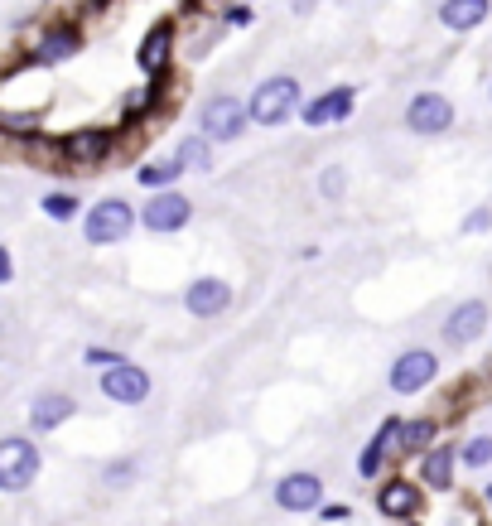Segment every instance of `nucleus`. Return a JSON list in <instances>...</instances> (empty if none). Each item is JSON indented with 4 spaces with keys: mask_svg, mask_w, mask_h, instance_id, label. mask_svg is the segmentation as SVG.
Returning <instances> with one entry per match:
<instances>
[{
    "mask_svg": "<svg viewBox=\"0 0 492 526\" xmlns=\"http://www.w3.org/2000/svg\"><path fill=\"white\" fill-rule=\"evenodd\" d=\"M300 102V83L295 78H266L251 92V121L256 126H280Z\"/></svg>",
    "mask_w": 492,
    "mask_h": 526,
    "instance_id": "1",
    "label": "nucleus"
},
{
    "mask_svg": "<svg viewBox=\"0 0 492 526\" xmlns=\"http://www.w3.org/2000/svg\"><path fill=\"white\" fill-rule=\"evenodd\" d=\"M131 203H121V198H102L87 222H82V237L92 242V247H111V242H126V232H131Z\"/></svg>",
    "mask_w": 492,
    "mask_h": 526,
    "instance_id": "2",
    "label": "nucleus"
},
{
    "mask_svg": "<svg viewBox=\"0 0 492 526\" xmlns=\"http://www.w3.org/2000/svg\"><path fill=\"white\" fill-rule=\"evenodd\" d=\"M246 116H251V107H242L237 97H208L203 102V111H198V126H203V136L208 140H232V136H242V126H246Z\"/></svg>",
    "mask_w": 492,
    "mask_h": 526,
    "instance_id": "3",
    "label": "nucleus"
},
{
    "mask_svg": "<svg viewBox=\"0 0 492 526\" xmlns=\"http://www.w3.org/2000/svg\"><path fill=\"white\" fill-rule=\"evenodd\" d=\"M34 473H39V449L25 435H10V440L0 444V483L10 493H20V488H29Z\"/></svg>",
    "mask_w": 492,
    "mask_h": 526,
    "instance_id": "4",
    "label": "nucleus"
},
{
    "mask_svg": "<svg viewBox=\"0 0 492 526\" xmlns=\"http://www.w3.org/2000/svg\"><path fill=\"white\" fill-rule=\"evenodd\" d=\"M406 126L415 131V136H444V131L454 126V107H449V97H439V92H420V97L406 107Z\"/></svg>",
    "mask_w": 492,
    "mask_h": 526,
    "instance_id": "5",
    "label": "nucleus"
},
{
    "mask_svg": "<svg viewBox=\"0 0 492 526\" xmlns=\"http://www.w3.org/2000/svg\"><path fill=\"white\" fill-rule=\"evenodd\" d=\"M102 391H107L111 401H121V406H140L150 396V377L140 367H131V362H116V367H107V377H102Z\"/></svg>",
    "mask_w": 492,
    "mask_h": 526,
    "instance_id": "6",
    "label": "nucleus"
},
{
    "mask_svg": "<svg viewBox=\"0 0 492 526\" xmlns=\"http://www.w3.org/2000/svg\"><path fill=\"white\" fill-rule=\"evenodd\" d=\"M184 305H189L193 319H213V314H222V309L232 305V285L218 276H203L189 285V295H184Z\"/></svg>",
    "mask_w": 492,
    "mask_h": 526,
    "instance_id": "7",
    "label": "nucleus"
},
{
    "mask_svg": "<svg viewBox=\"0 0 492 526\" xmlns=\"http://www.w3.org/2000/svg\"><path fill=\"white\" fill-rule=\"evenodd\" d=\"M193 218V203L184 194H155V203H145V227L150 232H179Z\"/></svg>",
    "mask_w": 492,
    "mask_h": 526,
    "instance_id": "8",
    "label": "nucleus"
},
{
    "mask_svg": "<svg viewBox=\"0 0 492 526\" xmlns=\"http://www.w3.org/2000/svg\"><path fill=\"white\" fill-rule=\"evenodd\" d=\"M324 498V483L314 478V473H290V478H280V488H275V502L285 507V512H309V507H319Z\"/></svg>",
    "mask_w": 492,
    "mask_h": 526,
    "instance_id": "9",
    "label": "nucleus"
},
{
    "mask_svg": "<svg viewBox=\"0 0 492 526\" xmlns=\"http://www.w3.org/2000/svg\"><path fill=\"white\" fill-rule=\"evenodd\" d=\"M353 87H333V92H324V97H314L309 107H304V126H314V131H324V126H333V121H343L348 111H353Z\"/></svg>",
    "mask_w": 492,
    "mask_h": 526,
    "instance_id": "10",
    "label": "nucleus"
},
{
    "mask_svg": "<svg viewBox=\"0 0 492 526\" xmlns=\"http://www.w3.org/2000/svg\"><path fill=\"white\" fill-rule=\"evenodd\" d=\"M435 353H425V348H415V353H406V358H396V367H391V387L396 391H420L430 377H435Z\"/></svg>",
    "mask_w": 492,
    "mask_h": 526,
    "instance_id": "11",
    "label": "nucleus"
},
{
    "mask_svg": "<svg viewBox=\"0 0 492 526\" xmlns=\"http://www.w3.org/2000/svg\"><path fill=\"white\" fill-rule=\"evenodd\" d=\"M483 319H488V309H483V300H468V305H459L454 314H449V324H444V333H449V343H473V338L483 333Z\"/></svg>",
    "mask_w": 492,
    "mask_h": 526,
    "instance_id": "12",
    "label": "nucleus"
},
{
    "mask_svg": "<svg viewBox=\"0 0 492 526\" xmlns=\"http://www.w3.org/2000/svg\"><path fill=\"white\" fill-rule=\"evenodd\" d=\"M488 0H444V10H439V20L449 29H478L488 20Z\"/></svg>",
    "mask_w": 492,
    "mask_h": 526,
    "instance_id": "13",
    "label": "nucleus"
},
{
    "mask_svg": "<svg viewBox=\"0 0 492 526\" xmlns=\"http://www.w3.org/2000/svg\"><path fill=\"white\" fill-rule=\"evenodd\" d=\"M107 145H111V140L102 136V131H82V136H68L63 150H68V160H73V165H97V160L107 155Z\"/></svg>",
    "mask_w": 492,
    "mask_h": 526,
    "instance_id": "14",
    "label": "nucleus"
},
{
    "mask_svg": "<svg viewBox=\"0 0 492 526\" xmlns=\"http://www.w3.org/2000/svg\"><path fill=\"white\" fill-rule=\"evenodd\" d=\"M169 44H174V29L169 25H155L145 34V44H140V68H150V73H160L164 58H169Z\"/></svg>",
    "mask_w": 492,
    "mask_h": 526,
    "instance_id": "15",
    "label": "nucleus"
},
{
    "mask_svg": "<svg viewBox=\"0 0 492 526\" xmlns=\"http://www.w3.org/2000/svg\"><path fill=\"white\" fill-rule=\"evenodd\" d=\"M68 416H73V401H68V396H39L34 411H29L34 430H54V425H63Z\"/></svg>",
    "mask_w": 492,
    "mask_h": 526,
    "instance_id": "16",
    "label": "nucleus"
},
{
    "mask_svg": "<svg viewBox=\"0 0 492 526\" xmlns=\"http://www.w3.org/2000/svg\"><path fill=\"white\" fill-rule=\"evenodd\" d=\"M415 502H420V493H415L410 483H386L382 488V512L386 517H410Z\"/></svg>",
    "mask_w": 492,
    "mask_h": 526,
    "instance_id": "17",
    "label": "nucleus"
},
{
    "mask_svg": "<svg viewBox=\"0 0 492 526\" xmlns=\"http://www.w3.org/2000/svg\"><path fill=\"white\" fill-rule=\"evenodd\" d=\"M179 174H184V160H155V165L140 169V184L145 189H169Z\"/></svg>",
    "mask_w": 492,
    "mask_h": 526,
    "instance_id": "18",
    "label": "nucleus"
},
{
    "mask_svg": "<svg viewBox=\"0 0 492 526\" xmlns=\"http://www.w3.org/2000/svg\"><path fill=\"white\" fill-rule=\"evenodd\" d=\"M73 49H78V34H73V29H54V34H44V39H39V58H49V63L68 58Z\"/></svg>",
    "mask_w": 492,
    "mask_h": 526,
    "instance_id": "19",
    "label": "nucleus"
},
{
    "mask_svg": "<svg viewBox=\"0 0 492 526\" xmlns=\"http://www.w3.org/2000/svg\"><path fill=\"white\" fill-rule=\"evenodd\" d=\"M179 160L184 169H213V150H208V136H189L179 145Z\"/></svg>",
    "mask_w": 492,
    "mask_h": 526,
    "instance_id": "20",
    "label": "nucleus"
},
{
    "mask_svg": "<svg viewBox=\"0 0 492 526\" xmlns=\"http://www.w3.org/2000/svg\"><path fill=\"white\" fill-rule=\"evenodd\" d=\"M449 449H435L430 459H425V478H430V488H449Z\"/></svg>",
    "mask_w": 492,
    "mask_h": 526,
    "instance_id": "21",
    "label": "nucleus"
},
{
    "mask_svg": "<svg viewBox=\"0 0 492 526\" xmlns=\"http://www.w3.org/2000/svg\"><path fill=\"white\" fill-rule=\"evenodd\" d=\"M44 213H49L54 222H68L73 213H78V198H73V194H49V198H44Z\"/></svg>",
    "mask_w": 492,
    "mask_h": 526,
    "instance_id": "22",
    "label": "nucleus"
},
{
    "mask_svg": "<svg viewBox=\"0 0 492 526\" xmlns=\"http://www.w3.org/2000/svg\"><path fill=\"white\" fill-rule=\"evenodd\" d=\"M430 435H435V430H430L425 420H410L406 435H401V444H406V449H425V444H430Z\"/></svg>",
    "mask_w": 492,
    "mask_h": 526,
    "instance_id": "23",
    "label": "nucleus"
},
{
    "mask_svg": "<svg viewBox=\"0 0 492 526\" xmlns=\"http://www.w3.org/2000/svg\"><path fill=\"white\" fill-rule=\"evenodd\" d=\"M488 459H492V440H488V435H483V440H473V444L464 449V464H468V469H483Z\"/></svg>",
    "mask_w": 492,
    "mask_h": 526,
    "instance_id": "24",
    "label": "nucleus"
},
{
    "mask_svg": "<svg viewBox=\"0 0 492 526\" xmlns=\"http://www.w3.org/2000/svg\"><path fill=\"white\" fill-rule=\"evenodd\" d=\"M5 126H10V131H34V126H39V116H15V111H10V116H5Z\"/></svg>",
    "mask_w": 492,
    "mask_h": 526,
    "instance_id": "25",
    "label": "nucleus"
},
{
    "mask_svg": "<svg viewBox=\"0 0 492 526\" xmlns=\"http://www.w3.org/2000/svg\"><path fill=\"white\" fill-rule=\"evenodd\" d=\"M488 222H492V208H478V213H473L464 227H468V232H478V227H488Z\"/></svg>",
    "mask_w": 492,
    "mask_h": 526,
    "instance_id": "26",
    "label": "nucleus"
},
{
    "mask_svg": "<svg viewBox=\"0 0 492 526\" xmlns=\"http://www.w3.org/2000/svg\"><path fill=\"white\" fill-rule=\"evenodd\" d=\"M338 189H343V174H338V169H328V174H324V194H338Z\"/></svg>",
    "mask_w": 492,
    "mask_h": 526,
    "instance_id": "27",
    "label": "nucleus"
},
{
    "mask_svg": "<svg viewBox=\"0 0 492 526\" xmlns=\"http://www.w3.org/2000/svg\"><path fill=\"white\" fill-rule=\"evenodd\" d=\"M246 20H251V10H242V5H237V10H227V25H246Z\"/></svg>",
    "mask_w": 492,
    "mask_h": 526,
    "instance_id": "28",
    "label": "nucleus"
},
{
    "mask_svg": "<svg viewBox=\"0 0 492 526\" xmlns=\"http://www.w3.org/2000/svg\"><path fill=\"white\" fill-rule=\"evenodd\" d=\"M488 502H492V488H488Z\"/></svg>",
    "mask_w": 492,
    "mask_h": 526,
    "instance_id": "29",
    "label": "nucleus"
}]
</instances>
